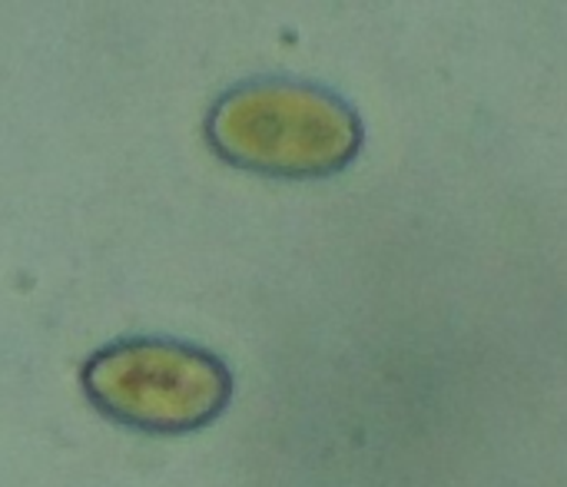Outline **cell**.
<instances>
[{
  "instance_id": "cell-1",
  "label": "cell",
  "mask_w": 567,
  "mask_h": 487,
  "mask_svg": "<svg viewBox=\"0 0 567 487\" xmlns=\"http://www.w3.org/2000/svg\"><path fill=\"white\" fill-rule=\"evenodd\" d=\"M213 153L246 173L326 179L362 149V120L329 86L296 76H256L229 86L206 116Z\"/></svg>"
},
{
  "instance_id": "cell-2",
  "label": "cell",
  "mask_w": 567,
  "mask_h": 487,
  "mask_svg": "<svg viewBox=\"0 0 567 487\" xmlns=\"http://www.w3.org/2000/svg\"><path fill=\"white\" fill-rule=\"evenodd\" d=\"M80 388L110 422L143 435H193L233 398L229 365L203 345L166 335H130L96 349Z\"/></svg>"
}]
</instances>
